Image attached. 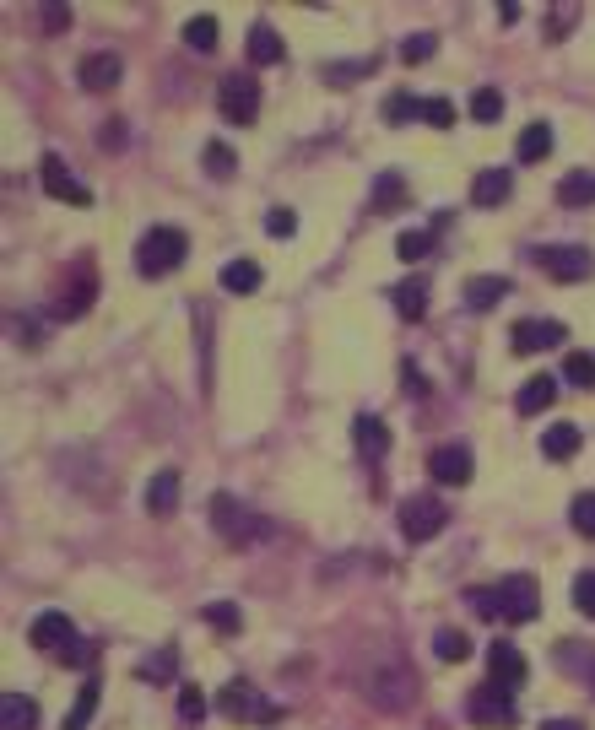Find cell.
<instances>
[{"label": "cell", "instance_id": "1", "mask_svg": "<svg viewBox=\"0 0 595 730\" xmlns=\"http://www.w3.org/2000/svg\"><path fill=\"white\" fill-rule=\"evenodd\" d=\"M184 255H190V238H184L179 228H152L136 244V271L141 276H168V271L184 265Z\"/></svg>", "mask_w": 595, "mask_h": 730}, {"label": "cell", "instance_id": "2", "mask_svg": "<svg viewBox=\"0 0 595 730\" xmlns=\"http://www.w3.org/2000/svg\"><path fill=\"white\" fill-rule=\"evenodd\" d=\"M417 693V676L401 666V660H385V666H374V676L363 682V698L374 703V709H385V714H401L406 703H412Z\"/></svg>", "mask_w": 595, "mask_h": 730}, {"label": "cell", "instance_id": "3", "mask_svg": "<svg viewBox=\"0 0 595 730\" xmlns=\"http://www.w3.org/2000/svg\"><path fill=\"white\" fill-rule=\"evenodd\" d=\"M211 525H217V536L233 541V547H244V541H255V536H266V520H260V514H249L244 503L228 498V493L211 498Z\"/></svg>", "mask_w": 595, "mask_h": 730}, {"label": "cell", "instance_id": "4", "mask_svg": "<svg viewBox=\"0 0 595 730\" xmlns=\"http://www.w3.org/2000/svg\"><path fill=\"white\" fill-rule=\"evenodd\" d=\"M444 525H449V509L433 493L401 498V530H406V541H433Z\"/></svg>", "mask_w": 595, "mask_h": 730}, {"label": "cell", "instance_id": "5", "mask_svg": "<svg viewBox=\"0 0 595 730\" xmlns=\"http://www.w3.org/2000/svg\"><path fill=\"white\" fill-rule=\"evenodd\" d=\"M536 265L552 276V282H585V276H595V255L579 244H547L536 249Z\"/></svg>", "mask_w": 595, "mask_h": 730}, {"label": "cell", "instance_id": "6", "mask_svg": "<svg viewBox=\"0 0 595 730\" xmlns=\"http://www.w3.org/2000/svg\"><path fill=\"white\" fill-rule=\"evenodd\" d=\"M466 714H471L476 725H498V730H504V725L514 720V693H509V687H498L493 676H487L482 687H471Z\"/></svg>", "mask_w": 595, "mask_h": 730}, {"label": "cell", "instance_id": "7", "mask_svg": "<svg viewBox=\"0 0 595 730\" xmlns=\"http://www.w3.org/2000/svg\"><path fill=\"white\" fill-rule=\"evenodd\" d=\"M217 109L228 125H255L260 114V82H249V76H228V82L217 87Z\"/></svg>", "mask_w": 595, "mask_h": 730}, {"label": "cell", "instance_id": "8", "mask_svg": "<svg viewBox=\"0 0 595 730\" xmlns=\"http://www.w3.org/2000/svg\"><path fill=\"white\" fill-rule=\"evenodd\" d=\"M498 606H504L509 622H536V612H541L536 579H531V574H509L504 584H498Z\"/></svg>", "mask_w": 595, "mask_h": 730}, {"label": "cell", "instance_id": "9", "mask_svg": "<svg viewBox=\"0 0 595 730\" xmlns=\"http://www.w3.org/2000/svg\"><path fill=\"white\" fill-rule=\"evenodd\" d=\"M38 179H44V190L55 195V201H71V206H87V201H92V195H87V184L76 179V174L60 163L55 152H44V157H38Z\"/></svg>", "mask_w": 595, "mask_h": 730}, {"label": "cell", "instance_id": "10", "mask_svg": "<svg viewBox=\"0 0 595 730\" xmlns=\"http://www.w3.org/2000/svg\"><path fill=\"white\" fill-rule=\"evenodd\" d=\"M217 709L233 714V720H276V709H271V703L260 698L249 682H228V687H222V693H217Z\"/></svg>", "mask_w": 595, "mask_h": 730}, {"label": "cell", "instance_id": "11", "mask_svg": "<svg viewBox=\"0 0 595 730\" xmlns=\"http://www.w3.org/2000/svg\"><path fill=\"white\" fill-rule=\"evenodd\" d=\"M428 471H433V482H444V487H466L471 482V449L466 444H439L428 455Z\"/></svg>", "mask_w": 595, "mask_h": 730}, {"label": "cell", "instance_id": "12", "mask_svg": "<svg viewBox=\"0 0 595 730\" xmlns=\"http://www.w3.org/2000/svg\"><path fill=\"white\" fill-rule=\"evenodd\" d=\"M563 336H568V330L558 320H520V325L509 330L514 352H547V347H558Z\"/></svg>", "mask_w": 595, "mask_h": 730}, {"label": "cell", "instance_id": "13", "mask_svg": "<svg viewBox=\"0 0 595 730\" xmlns=\"http://www.w3.org/2000/svg\"><path fill=\"white\" fill-rule=\"evenodd\" d=\"M487 671H493L498 687H509V693H514V687L525 682V671H531V666H525V655H520L514 644H487Z\"/></svg>", "mask_w": 595, "mask_h": 730}, {"label": "cell", "instance_id": "14", "mask_svg": "<svg viewBox=\"0 0 595 730\" xmlns=\"http://www.w3.org/2000/svg\"><path fill=\"white\" fill-rule=\"evenodd\" d=\"M28 644H38V649H65V644H76L71 617H65V612H38L33 628H28Z\"/></svg>", "mask_w": 595, "mask_h": 730}, {"label": "cell", "instance_id": "15", "mask_svg": "<svg viewBox=\"0 0 595 730\" xmlns=\"http://www.w3.org/2000/svg\"><path fill=\"white\" fill-rule=\"evenodd\" d=\"M119 71H125V65H119V55H114V49H98V55H87V60H82V71H76V82H82L87 92H109V87L119 82Z\"/></svg>", "mask_w": 595, "mask_h": 730}, {"label": "cell", "instance_id": "16", "mask_svg": "<svg viewBox=\"0 0 595 730\" xmlns=\"http://www.w3.org/2000/svg\"><path fill=\"white\" fill-rule=\"evenodd\" d=\"M552 401H558V379H552V374H536V379L520 384V395H514V411H520V417H541V411H547Z\"/></svg>", "mask_w": 595, "mask_h": 730}, {"label": "cell", "instance_id": "17", "mask_svg": "<svg viewBox=\"0 0 595 730\" xmlns=\"http://www.w3.org/2000/svg\"><path fill=\"white\" fill-rule=\"evenodd\" d=\"M352 438H357V449H363L368 460L390 455V428H385V417H374V411H363V417L352 422Z\"/></svg>", "mask_w": 595, "mask_h": 730}, {"label": "cell", "instance_id": "18", "mask_svg": "<svg viewBox=\"0 0 595 730\" xmlns=\"http://www.w3.org/2000/svg\"><path fill=\"white\" fill-rule=\"evenodd\" d=\"M509 298V276H471L466 282V309L471 314H487Z\"/></svg>", "mask_w": 595, "mask_h": 730}, {"label": "cell", "instance_id": "19", "mask_svg": "<svg viewBox=\"0 0 595 730\" xmlns=\"http://www.w3.org/2000/svg\"><path fill=\"white\" fill-rule=\"evenodd\" d=\"M509 190H514L509 168H482V174L471 179V201H476V206H504Z\"/></svg>", "mask_w": 595, "mask_h": 730}, {"label": "cell", "instance_id": "20", "mask_svg": "<svg viewBox=\"0 0 595 730\" xmlns=\"http://www.w3.org/2000/svg\"><path fill=\"white\" fill-rule=\"evenodd\" d=\"M174 509H179V471H157L152 482H147V514L168 520Z\"/></svg>", "mask_w": 595, "mask_h": 730}, {"label": "cell", "instance_id": "21", "mask_svg": "<svg viewBox=\"0 0 595 730\" xmlns=\"http://www.w3.org/2000/svg\"><path fill=\"white\" fill-rule=\"evenodd\" d=\"M579 444H585V433H579V422H558V428L541 433V455L547 460H574Z\"/></svg>", "mask_w": 595, "mask_h": 730}, {"label": "cell", "instance_id": "22", "mask_svg": "<svg viewBox=\"0 0 595 730\" xmlns=\"http://www.w3.org/2000/svg\"><path fill=\"white\" fill-rule=\"evenodd\" d=\"M390 298H395V314H401V320H422V314H428V282H422V276L390 287Z\"/></svg>", "mask_w": 595, "mask_h": 730}, {"label": "cell", "instance_id": "23", "mask_svg": "<svg viewBox=\"0 0 595 730\" xmlns=\"http://www.w3.org/2000/svg\"><path fill=\"white\" fill-rule=\"evenodd\" d=\"M92 292H98V276H92V265H87L82 282L65 287V298L55 303V314H60V320H76V314H87V309H92Z\"/></svg>", "mask_w": 595, "mask_h": 730}, {"label": "cell", "instance_id": "24", "mask_svg": "<svg viewBox=\"0 0 595 730\" xmlns=\"http://www.w3.org/2000/svg\"><path fill=\"white\" fill-rule=\"evenodd\" d=\"M38 725V709L28 693H6L0 698V730H33Z\"/></svg>", "mask_w": 595, "mask_h": 730}, {"label": "cell", "instance_id": "25", "mask_svg": "<svg viewBox=\"0 0 595 730\" xmlns=\"http://www.w3.org/2000/svg\"><path fill=\"white\" fill-rule=\"evenodd\" d=\"M406 206V179L385 168V174L374 179V217H385V211H401Z\"/></svg>", "mask_w": 595, "mask_h": 730}, {"label": "cell", "instance_id": "26", "mask_svg": "<svg viewBox=\"0 0 595 730\" xmlns=\"http://www.w3.org/2000/svg\"><path fill=\"white\" fill-rule=\"evenodd\" d=\"M547 152H552V125H547V119L525 125L520 130V146H514V157H520V163H541Z\"/></svg>", "mask_w": 595, "mask_h": 730}, {"label": "cell", "instance_id": "27", "mask_svg": "<svg viewBox=\"0 0 595 730\" xmlns=\"http://www.w3.org/2000/svg\"><path fill=\"white\" fill-rule=\"evenodd\" d=\"M217 282H222V292H238V298H244V292L260 287V265H255V260H228Z\"/></svg>", "mask_w": 595, "mask_h": 730}, {"label": "cell", "instance_id": "28", "mask_svg": "<svg viewBox=\"0 0 595 730\" xmlns=\"http://www.w3.org/2000/svg\"><path fill=\"white\" fill-rule=\"evenodd\" d=\"M249 60H255V65H276V60H282V38H276L271 22H255V28H249Z\"/></svg>", "mask_w": 595, "mask_h": 730}, {"label": "cell", "instance_id": "29", "mask_svg": "<svg viewBox=\"0 0 595 730\" xmlns=\"http://www.w3.org/2000/svg\"><path fill=\"white\" fill-rule=\"evenodd\" d=\"M98 676H87V682H82V693H76V709L71 714H65V725L60 730H87V720H92V714H98Z\"/></svg>", "mask_w": 595, "mask_h": 730}, {"label": "cell", "instance_id": "30", "mask_svg": "<svg viewBox=\"0 0 595 730\" xmlns=\"http://www.w3.org/2000/svg\"><path fill=\"white\" fill-rule=\"evenodd\" d=\"M558 201L563 206H595V174H585V168H579V174H568L563 184H558Z\"/></svg>", "mask_w": 595, "mask_h": 730}, {"label": "cell", "instance_id": "31", "mask_svg": "<svg viewBox=\"0 0 595 730\" xmlns=\"http://www.w3.org/2000/svg\"><path fill=\"white\" fill-rule=\"evenodd\" d=\"M574 22H579V6H574V0H558V6H547V22H541V28H547V44H563V38L574 33Z\"/></svg>", "mask_w": 595, "mask_h": 730}, {"label": "cell", "instance_id": "32", "mask_svg": "<svg viewBox=\"0 0 595 730\" xmlns=\"http://www.w3.org/2000/svg\"><path fill=\"white\" fill-rule=\"evenodd\" d=\"M433 655L444 660V666H455V660H471V639L460 628H439L433 633Z\"/></svg>", "mask_w": 595, "mask_h": 730}, {"label": "cell", "instance_id": "33", "mask_svg": "<svg viewBox=\"0 0 595 730\" xmlns=\"http://www.w3.org/2000/svg\"><path fill=\"white\" fill-rule=\"evenodd\" d=\"M471 119H476V125H498V119H504V92H498V87H476L471 92Z\"/></svg>", "mask_w": 595, "mask_h": 730}, {"label": "cell", "instance_id": "34", "mask_svg": "<svg viewBox=\"0 0 595 730\" xmlns=\"http://www.w3.org/2000/svg\"><path fill=\"white\" fill-rule=\"evenodd\" d=\"M374 65L379 60H330L320 76H325V82H336V87H352L357 76H374Z\"/></svg>", "mask_w": 595, "mask_h": 730}, {"label": "cell", "instance_id": "35", "mask_svg": "<svg viewBox=\"0 0 595 730\" xmlns=\"http://www.w3.org/2000/svg\"><path fill=\"white\" fill-rule=\"evenodd\" d=\"M174 671H179V655H174V649H157V655H147V660L136 666L141 682H168Z\"/></svg>", "mask_w": 595, "mask_h": 730}, {"label": "cell", "instance_id": "36", "mask_svg": "<svg viewBox=\"0 0 595 730\" xmlns=\"http://www.w3.org/2000/svg\"><path fill=\"white\" fill-rule=\"evenodd\" d=\"M184 44L201 49V55H211V49H217V17H190V22H184Z\"/></svg>", "mask_w": 595, "mask_h": 730}, {"label": "cell", "instance_id": "37", "mask_svg": "<svg viewBox=\"0 0 595 730\" xmlns=\"http://www.w3.org/2000/svg\"><path fill=\"white\" fill-rule=\"evenodd\" d=\"M563 379L579 384V390H595V357L590 352H568L563 357Z\"/></svg>", "mask_w": 595, "mask_h": 730}, {"label": "cell", "instance_id": "38", "mask_svg": "<svg viewBox=\"0 0 595 730\" xmlns=\"http://www.w3.org/2000/svg\"><path fill=\"white\" fill-rule=\"evenodd\" d=\"M206 168H211V179H233V168H238L233 146L228 141H206Z\"/></svg>", "mask_w": 595, "mask_h": 730}, {"label": "cell", "instance_id": "39", "mask_svg": "<svg viewBox=\"0 0 595 730\" xmlns=\"http://www.w3.org/2000/svg\"><path fill=\"white\" fill-rule=\"evenodd\" d=\"M568 525H574L579 536H595V493H579L568 503Z\"/></svg>", "mask_w": 595, "mask_h": 730}, {"label": "cell", "instance_id": "40", "mask_svg": "<svg viewBox=\"0 0 595 730\" xmlns=\"http://www.w3.org/2000/svg\"><path fill=\"white\" fill-rule=\"evenodd\" d=\"M428 249H433V233H401V238H395V255H401L406 265L428 260Z\"/></svg>", "mask_w": 595, "mask_h": 730}, {"label": "cell", "instance_id": "41", "mask_svg": "<svg viewBox=\"0 0 595 730\" xmlns=\"http://www.w3.org/2000/svg\"><path fill=\"white\" fill-rule=\"evenodd\" d=\"M385 119H390V125H401V119H422V98H412V92H395V98L385 103Z\"/></svg>", "mask_w": 595, "mask_h": 730}, {"label": "cell", "instance_id": "42", "mask_svg": "<svg viewBox=\"0 0 595 730\" xmlns=\"http://www.w3.org/2000/svg\"><path fill=\"white\" fill-rule=\"evenodd\" d=\"M206 622H211L217 633H238V606H233V601H211V606H206Z\"/></svg>", "mask_w": 595, "mask_h": 730}, {"label": "cell", "instance_id": "43", "mask_svg": "<svg viewBox=\"0 0 595 730\" xmlns=\"http://www.w3.org/2000/svg\"><path fill=\"white\" fill-rule=\"evenodd\" d=\"M266 233H271V238H293V233H298V217H293L287 206H271V211H266Z\"/></svg>", "mask_w": 595, "mask_h": 730}, {"label": "cell", "instance_id": "44", "mask_svg": "<svg viewBox=\"0 0 595 730\" xmlns=\"http://www.w3.org/2000/svg\"><path fill=\"white\" fill-rule=\"evenodd\" d=\"M179 714H184V720H190V725L206 714V693H201V687H190V682L179 687Z\"/></svg>", "mask_w": 595, "mask_h": 730}, {"label": "cell", "instance_id": "45", "mask_svg": "<svg viewBox=\"0 0 595 730\" xmlns=\"http://www.w3.org/2000/svg\"><path fill=\"white\" fill-rule=\"evenodd\" d=\"M422 119H428V125H455V103L449 98H422Z\"/></svg>", "mask_w": 595, "mask_h": 730}, {"label": "cell", "instance_id": "46", "mask_svg": "<svg viewBox=\"0 0 595 730\" xmlns=\"http://www.w3.org/2000/svg\"><path fill=\"white\" fill-rule=\"evenodd\" d=\"M428 55H433V33H412V38L401 44V60H406V65H417V60H428Z\"/></svg>", "mask_w": 595, "mask_h": 730}, {"label": "cell", "instance_id": "47", "mask_svg": "<svg viewBox=\"0 0 595 730\" xmlns=\"http://www.w3.org/2000/svg\"><path fill=\"white\" fill-rule=\"evenodd\" d=\"M574 606H579L585 617H595V574H579V579H574Z\"/></svg>", "mask_w": 595, "mask_h": 730}, {"label": "cell", "instance_id": "48", "mask_svg": "<svg viewBox=\"0 0 595 730\" xmlns=\"http://www.w3.org/2000/svg\"><path fill=\"white\" fill-rule=\"evenodd\" d=\"M471 606L482 617H504V606H498V590H471Z\"/></svg>", "mask_w": 595, "mask_h": 730}, {"label": "cell", "instance_id": "49", "mask_svg": "<svg viewBox=\"0 0 595 730\" xmlns=\"http://www.w3.org/2000/svg\"><path fill=\"white\" fill-rule=\"evenodd\" d=\"M71 28V6H44V33H65Z\"/></svg>", "mask_w": 595, "mask_h": 730}, {"label": "cell", "instance_id": "50", "mask_svg": "<svg viewBox=\"0 0 595 730\" xmlns=\"http://www.w3.org/2000/svg\"><path fill=\"white\" fill-rule=\"evenodd\" d=\"M98 146H103V152H119V146H125V125H119V119H109V125L98 130Z\"/></svg>", "mask_w": 595, "mask_h": 730}, {"label": "cell", "instance_id": "51", "mask_svg": "<svg viewBox=\"0 0 595 730\" xmlns=\"http://www.w3.org/2000/svg\"><path fill=\"white\" fill-rule=\"evenodd\" d=\"M401 379H406V384H401V390H406V395H422V390H428V384H422V374H417V368H412V363H406V368H401Z\"/></svg>", "mask_w": 595, "mask_h": 730}, {"label": "cell", "instance_id": "52", "mask_svg": "<svg viewBox=\"0 0 595 730\" xmlns=\"http://www.w3.org/2000/svg\"><path fill=\"white\" fill-rule=\"evenodd\" d=\"M541 730H585V725H579V720H547Z\"/></svg>", "mask_w": 595, "mask_h": 730}, {"label": "cell", "instance_id": "53", "mask_svg": "<svg viewBox=\"0 0 595 730\" xmlns=\"http://www.w3.org/2000/svg\"><path fill=\"white\" fill-rule=\"evenodd\" d=\"M590 687H595V660H590Z\"/></svg>", "mask_w": 595, "mask_h": 730}]
</instances>
